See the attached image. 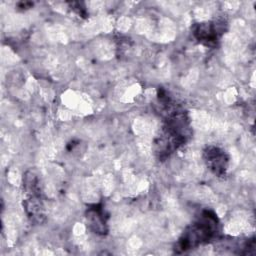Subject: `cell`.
Returning a JSON list of instances; mask_svg holds the SVG:
<instances>
[{
	"instance_id": "cell-6",
	"label": "cell",
	"mask_w": 256,
	"mask_h": 256,
	"mask_svg": "<svg viewBox=\"0 0 256 256\" xmlns=\"http://www.w3.org/2000/svg\"><path fill=\"white\" fill-rule=\"evenodd\" d=\"M193 35L200 43L206 46H213L218 40V29L215 22L206 21L193 26Z\"/></svg>"
},
{
	"instance_id": "cell-4",
	"label": "cell",
	"mask_w": 256,
	"mask_h": 256,
	"mask_svg": "<svg viewBox=\"0 0 256 256\" xmlns=\"http://www.w3.org/2000/svg\"><path fill=\"white\" fill-rule=\"evenodd\" d=\"M204 161L209 170L217 177L226 174L229 164V157L225 150L218 146L209 145L203 151Z\"/></svg>"
},
{
	"instance_id": "cell-5",
	"label": "cell",
	"mask_w": 256,
	"mask_h": 256,
	"mask_svg": "<svg viewBox=\"0 0 256 256\" xmlns=\"http://www.w3.org/2000/svg\"><path fill=\"white\" fill-rule=\"evenodd\" d=\"M86 220L89 228L97 235H105L108 232L107 216L101 205H92L86 210Z\"/></svg>"
},
{
	"instance_id": "cell-2",
	"label": "cell",
	"mask_w": 256,
	"mask_h": 256,
	"mask_svg": "<svg viewBox=\"0 0 256 256\" xmlns=\"http://www.w3.org/2000/svg\"><path fill=\"white\" fill-rule=\"evenodd\" d=\"M218 224V218L213 211H202L200 216L185 229L179 238L175 252L182 253L209 242L217 234Z\"/></svg>"
},
{
	"instance_id": "cell-1",
	"label": "cell",
	"mask_w": 256,
	"mask_h": 256,
	"mask_svg": "<svg viewBox=\"0 0 256 256\" xmlns=\"http://www.w3.org/2000/svg\"><path fill=\"white\" fill-rule=\"evenodd\" d=\"M159 101L163 106L164 120L154 150L158 158L164 160L186 143L191 131L188 115L182 107L174 103L164 91L160 92Z\"/></svg>"
},
{
	"instance_id": "cell-3",
	"label": "cell",
	"mask_w": 256,
	"mask_h": 256,
	"mask_svg": "<svg viewBox=\"0 0 256 256\" xmlns=\"http://www.w3.org/2000/svg\"><path fill=\"white\" fill-rule=\"evenodd\" d=\"M23 186L26 194L24 209L28 217L36 223H42L45 219V210L37 176L30 171L26 172L23 178Z\"/></svg>"
}]
</instances>
